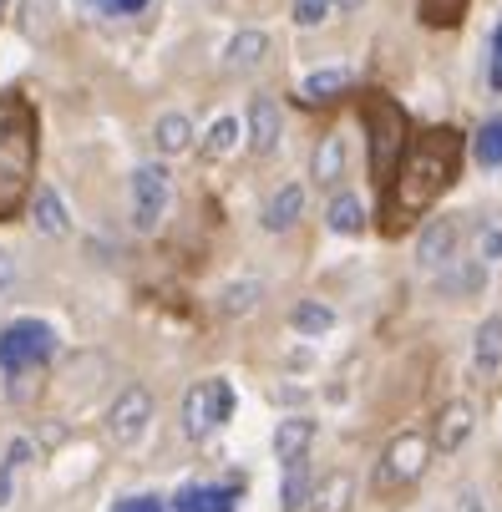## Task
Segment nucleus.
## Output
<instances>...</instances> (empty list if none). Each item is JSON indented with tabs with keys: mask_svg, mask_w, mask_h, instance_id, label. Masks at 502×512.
Instances as JSON below:
<instances>
[{
	"mask_svg": "<svg viewBox=\"0 0 502 512\" xmlns=\"http://www.w3.org/2000/svg\"><path fill=\"white\" fill-rule=\"evenodd\" d=\"M457 173H462V132L457 127H426L421 137L411 132L396 178L381 188V218H386L381 229L406 234L416 218L457 183Z\"/></svg>",
	"mask_w": 502,
	"mask_h": 512,
	"instance_id": "nucleus-1",
	"label": "nucleus"
},
{
	"mask_svg": "<svg viewBox=\"0 0 502 512\" xmlns=\"http://www.w3.org/2000/svg\"><path fill=\"white\" fill-rule=\"evenodd\" d=\"M36 112L26 97H0V218H16L36 178Z\"/></svg>",
	"mask_w": 502,
	"mask_h": 512,
	"instance_id": "nucleus-2",
	"label": "nucleus"
},
{
	"mask_svg": "<svg viewBox=\"0 0 502 512\" xmlns=\"http://www.w3.org/2000/svg\"><path fill=\"white\" fill-rule=\"evenodd\" d=\"M361 122L371 132V178L376 188H386L406 158V142H411V117L391 92H366L361 97Z\"/></svg>",
	"mask_w": 502,
	"mask_h": 512,
	"instance_id": "nucleus-3",
	"label": "nucleus"
},
{
	"mask_svg": "<svg viewBox=\"0 0 502 512\" xmlns=\"http://www.w3.org/2000/svg\"><path fill=\"white\" fill-rule=\"evenodd\" d=\"M234 386L224 381V376H203V381H193L188 391H183V411H178V421H183V436L188 442H208L219 426H229L234 421Z\"/></svg>",
	"mask_w": 502,
	"mask_h": 512,
	"instance_id": "nucleus-4",
	"label": "nucleus"
},
{
	"mask_svg": "<svg viewBox=\"0 0 502 512\" xmlns=\"http://www.w3.org/2000/svg\"><path fill=\"white\" fill-rule=\"evenodd\" d=\"M127 203H132V229L137 234H158L168 208H173V173L163 163H137L132 183H127Z\"/></svg>",
	"mask_w": 502,
	"mask_h": 512,
	"instance_id": "nucleus-5",
	"label": "nucleus"
},
{
	"mask_svg": "<svg viewBox=\"0 0 502 512\" xmlns=\"http://www.w3.org/2000/svg\"><path fill=\"white\" fill-rule=\"evenodd\" d=\"M432 467V436L421 431H396L381 462H376V487H406V482H421V472Z\"/></svg>",
	"mask_w": 502,
	"mask_h": 512,
	"instance_id": "nucleus-6",
	"label": "nucleus"
},
{
	"mask_svg": "<svg viewBox=\"0 0 502 512\" xmlns=\"http://www.w3.org/2000/svg\"><path fill=\"white\" fill-rule=\"evenodd\" d=\"M56 355V330L46 320H21L11 330H0V365L11 371H36V365H46Z\"/></svg>",
	"mask_w": 502,
	"mask_h": 512,
	"instance_id": "nucleus-7",
	"label": "nucleus"
},
{
	"mask_svg": "<svg viewBox=\"0 0 502 512\" xmlns=\"http://www.w3.org/2000/svg\"><path fill=\"white\" fill-rule=\"evenodd\" d=\"M153 426V391L148 386H122L117 401L107 406V436L117 447H137Z\"/></svg>",
	"mask_w": 502,
	"mask_h": 512,
	"instance_id": "nucleus-8",
	"label": "nucleus"
},
{
	"mask_svg": "<svg viewBox=\"0 0 502 512\" xmlns=\"http://www.w3.org/2000/svg\"><path fill=\"white\" fill-rule=\"evenodd\" d=\"M472 431H477V406L472 401H447L437 411V421H432V452L457 457L472 442Z\"/></svg>",
	"mask_w": 502,
	"mask_h": 512,
	"instance_id": "nucleus-9",
	"label": "nucleus"
},
{
	"mask_svg": "<svg viewBox=\"0 0 502 512\" xmlns=\"http://www.w3.org/2000/svg\"><path fill=\"white\" fill-rule=\"evenodd\" d=\"M457 244H462L457 218H432V224H421V234H416V264L437 274L457 259Z\"/></svg>",
	"mask_w": 502,
	"mask_h": 512,
	"instance_id": "nucleus-10",
	"label": "nucleus"
},
{
	"mask_svg": "<svg viewBox=\"0 0 502 512\" xmlns=\"http://www.w3.org/2000/svg\"><path fill=\"white\" fill-rule=\"evenodd\" d=\"M279 137H284V112L274 97H254L249 102V122H244V142H249V153L254 158H269L279 148Z\"/></svg>",
	"mask_w": 502,
	"mask_h": 512,
	"instance_id": "nucleus-11",
	"label": "nucleus"
},
{
	"mask_svg": "<svg viewBox=\"0 0 502 512\" xmlns=\"http://www.w3.org/2000/svg\"><path fill=\"white\" fill-rule=\"evenodd\" d=\"M300 213H305V188L300 183H284L269 193V203L259 208V229L264 234H290L300 224Z\"/></svg>",
	"mask_w": 502,
	"mask_h": 512,
	"instance_id": "nucleus-12",
	"label": "nucleus"
},
{
	"mask_svg": "<svg viewBox=\"0 0 502 512\" xmlns=\"http://www.w3.org/2000/svg\"><path fill=\"white\" fill-rule=\"evenodd\" d=\"M244 482H224V487H213V482H188L178 497H173V512H234Z\"/></svg>",
	"mask_w": 502,
	"mask_h": 512,
	"instance_id": "nucleus-13",
	"label": "nucleus"
},
{
	"mask_svg": "<svg viewBox=\"0 0 502 512\" xmlns=\"http://www.w3.org/2000/svg\"><path fill=\"white\" fill-rule=\"evenodd\" d=\"M31 224H36V234H46V239H66V234H71V213H66V203H61V193H56L51 183L31 188Z\"/></svg>",
	"mask_w": 502,
	"mask_h": 512,
	"instance_id": "nucleus-14",
	"label": "nucleus"
},
{
	"mask_svg": "<svg viewBox=\"0 0 502 512\" xmlns=\"http://www.w3.org/2000/svg\"><path fill=\"white\" fill-rule=\"evenodd\" d=\"M345 163H350V148H345V137L340 132H325L320 142H315V158H310V178L320 183V188H340V178H345Z\"/></svg>",
	"mask_w": 502,
	"mask_h": 512,
	"instance_id": "nucleus-15",
	"label": "nucleus"
},
{
	"mask_svg": "<svg viewBox=\"0 0 502 512\" xmlns=\"http://www.w3.org/2000/svg\"><path fill=\"white\" fill-rule=\"evenodd\" d=\"M310 447H315V416L295 411L274 426V457L279 462H300V457H310Z\"/></svg>",
	"mask_w": 502,
	"mask_h": 512,
	"instance_id": "nucleus-16",
	"label": "nucleus"
},
{
	"mask_svg": "<svg viewBox=\"0 0 502 512\" xmlns=\"http://www.w3.org/2000/svg\"><path fill=\"white\" fill-rule=\"evenodd\" d=\"M350 502H355V472L335 467V472H325V477L315 482L305 512H350Z\"/></svg>",
	"mask_w": 502,
	"mask_h": 512,
	"instance_id": "nucleus-17",
	"label": "nucleus"
},
{
	"mask_svg": "<svg viewBox=\"0 0 502 512\" xmlns=\"http://www.w3.org/2000/svg\"><path fill=\"white\" fill-rule=\"evenodd\" d=\"M244 142V122L234 117V112H224V117H213L208 122V132L198 137V158L203 163H219V158H229L234 148Z\"/></svg>",
	"mask_w": 502,
	"mask_h": 512,
	"instance_id": "nucleus-18",
	"label": "nucleus"
},
{
	"mask_svg": "<svg viewBox=\"0 0 502 512\" xmlns=\"http://www.w3.org/2000/svg\"><path fill=\"white\" fill-rule=\"evenodd\" d=\"M193 117L188 112H163L158 122H153V148L163 153V158H183L188 148H193Z\"/></svg>",
	"mask_w": 502,
	"mask_h": 512,
	"instance_id": "nucleus-19",
	"label": "nucleus"
},
{
	"mask_svg": "<svg viewBox=\"0 0 502 512\" xmlns=\"http://www.w3.org/2000/svg\"><path fill=\"white\" fill-rule=\"evenodd\" d=\"M264 56H269V31H259V26L229 36V46H224V66L229 71H259Z\"/></svg>",
	"mask_w": 502,
	"mask_h": 512,
	"instance_id": "nucleus-20",
	"label": "nucleus"
},
{
	"mask_svg": "<svg viewBox=\"0 0 502 512\" xmlns=\"http://www.w3.org/2000/svg\"><path fill=\"white\" fill-rule=\"evenodd\" d=\"M482 284H487V264L482 259H452L447 269H437L442 295H482Z\"/></svg>",
	"mask_w": 502,
	"mask_h": 512,
	"instance_id": "nucleus-21",
	"label": "nucleus"
},
{
	"mask_svg": "<svg viewBox=\"0 0 502 512\" xmlns=\"http://www.w3.org/2000/svg\"><path fill=\"white\" fill-rule=\"evenodd\" d=\"M325 224H330V234H345V239H355V234H366V203L355 198V193H330V208H325Z\"/></svg>",
	"mask_w": 502,
	"mask_h": 512,
	"instance_id": "nucleus-22",
	"label": "nucleus"
},
{
	"mask_svg": "<svg viewBox=\"0 0 502 512\" xmlns=\"http://www.w3.org/2000/svg\"><path fill=\"white\" fill-rule=\"evenodd\" d=\"M310 457L284 462V482H279V512H305L310 507Z\"/></svg>",
	"mask_w": 502,
	"mask_h": 512,
	"instance_id": "nucleus-23",
	"label": "nucleus"
},
{
	"mask_svg": "<svg viewBox=\"0 0 502 512\" xmlns=\"http://www.w3.org/2000/svg\"><path fill=\"white\" fill-rule=\"evenodd\" d=\"M472 365L477 371H502V315H487L472 335Z\"/></svg>",
	"mask_w": 502,
	"mask_h": 512,
	"instance_id": "nucleus-24",
	"label": "nucleus"
},
{
	"mask_svg": "<svg viewBox=\"0 0 502 512\" xmlns=\"http://www.w3.org/2000/svg\"><path fill=\"white\" fill-rule=\"evenodd\" d=\"M290 330H295L300 340H320V335L335 330V310H330L325 300H300V305L290 310Z\"/></svg>",
	"mask_w": 502,
	"mask_h": 512,
	"instance_id": "nucleus-25",
	"label": "nucleus"
},
{
	"mask_svg": "<svg viewBox=\"0 0 502 512\" xmlns=\"http://www.w3.org/2000/svg\"><path fill=\"white\" fill-rule=\"evenodd\" d=\"M259 300H264V284H259V279H229V284L219 289V315H224V320H239V315H249Z\"/></svg>",
	"mask_w": 502,
	"mask_h": 512,
	"instance_id": "nucleus-26",
	"label": "nucleus"
},
{
	"mask_svg": "<svg viewBox=\"0 0 502 512\" xmlns=\"http://www.w3.org/2000/svg\"><path fill=\"white\" fill-rule=\"evenodd\" d=\"M340 92H350V71H345V66L310 71V77L300 82V97H305V102H330V97H340Z\"/></svg>",
	"mask_w": 502,
	"mask_h": 512,
	"instance_id": "nucleus-27",
	"label": "nucleus"
},
{
	"mask_svg": "<svg viewBox=\"0 0 502 512\" xmlns=\"http://www.w3.org/2000/svg\"><path fill=\"white\" fill-rule=\"evenodd\" d=\"M467 6H472V0H416V16L432 31H452V26L467 21Z\"/></svg>",
	"mask_w": 502,
	"mask_h": 512,
	"instance_id": "nucleus-28",
	"label": "nucleus"
},
{
	"mask_svg": "<svg viewBox=\"0 0 502 512\" xmlns=\"http://www.w3.org/2000/svg\"><path fill=\"white\" fill-rule=\"evenodd\" d=\"M472 158L482 168H502V117H492L477 137H472Z\"/></svg>",
	"mask_w": 502,
	"mask_h": 512,
	"instance_id": "nucleus-29",
	"label": "nucleus"
},
{
	"mask_svg": "<svg viewBox=\"0 0 502 512\" xmlns=\"http://www.w3.org/2000/svg\"><path fill=\"white\" fill-rule=\"evenodd\" d=\"M330 16H335L330 0H290V21H295L300 31H320Z\"/></svg>",
	"mask_w": 502,
	"mask_h": 512,
	"instance_id": "nucleus-30",
	"label": "nucleus"
},
{
	"mask_svg": "<svg viewBox=\"0 0 502 512\" xmlns=\"http://www.w3.org/2000/svg\"><path fill=\"white\" fill-rule=\"evenodd\" d=\"M477 259L482 264H502V224H487L477 234Z\"/></svg>",
	"mask_w": 502,
	"mask_h": 512,
	"instance_id": "nucleus-31",
	"label": "nucleus"
},
{
	"mask_svg": "<svg viewBox=\"0 0 502 512\" xmlns=\"http://www.w3.org/2000/svg\"><path fill=\"white\" fill-rule=\"evenodd\" d=\"M487 87H492V92H502V21H497V31H492V66H487Z\"/></svg>",
	"mask_w": 502,
	"mask_h": 512,
	"instance_id": "nucleus-32",
	"label": "nucleus"
},
{
	"mask_svg": "<svg viewBox=\"0 0 502 512\" xmlns=\"http://www.w3.org/2000/svg\"><path fill=\"white\" fill-rule=\"evenodd\" d=\"M0 462H11V467H16V472H21V467H26V462H31V436H16V442H11V447H6V457H0Z\"/></svg>",
	"mask_w": 502,
	"mask_h": 512,
	"instance_id": "nucleus-33",
	"label": "nucleus"
},
{
	"mask_svg": "<svg viewBox=\"0 0 502 512\" xmlns=\"http://www.w3.org/2000/svg\"><path fill=\"white\" fill-rule=\"evenodd\" d=\"M112 512H163V497H122Z\"/></svg>",
	"mask_w": 502,
	"mask_h": 512,
	"instance_id": "nucleus-34",
	"label": "nucleus"
},
{
	"mask_svg": "<svg viewBox=\"0 0 502 512\" xmlns=\"http://www.w3.org/2000/svg\"><path fill=\"white\" fill-rule=\"evenodd\" d=\"M11 497H16V467H11V462H0V512L11 507Z\"/></svg>",
	"mask_w": 502,
	"mask_h": 512,
	"instance_id": "nucleus-35",
	"label": "nucleus"
},
{
	"mask_svg": "<svg viewBox=\"0 0 502 512\" xmlns=\"http://www.w3.org/2000/svg\"><path fill=\"white\" fill-rule=\"evenodd\" d=\"M11 284H16V259L0 249V289H11Z\"/></svg>",
	"mask_w": 502,
	"mask_h": 512,
	"instance_id": "nucleus-36",
	"label": "nucleus"
},
{
	"mask_svg": "<svg viewBox=\"0 0 502 512\" xmlns=\"http://www.w3.org/2000/svg\"><path fill=\"white\" fill-rule=\"evenodd\" d=\"M330 6H335L340 16H350V11H361V6H366V0H330Z\"/></svg>",
	"mask_w": 502,
	"mask_h": 512,
	"instance_id": "nucleus-37",
	"label": "nucleus"
},
{
	"mask_svg": "<svg viewBox=\"0 0 502 512\" xmlns=\"http://www.w3.org/2000/svg\"><path fill=\"white\" fill-rule=\"evenodd\" d=\"M102 6H107V11H137L142 0H102Z\"/></svg>",
	"mask_w": 502,
	"mask_h": 512,
	"instance_id": "nucleus-38",
	"label": "nucleus"
},
{
	"mask_svg": "<svg viewBox=\"0 0 502 512\" xmlns=\"http://www.w3.org/2000/svg\"><path fill=\"white\" fill-rule=\"evenodd\" d=\"M0 11H6V0H0Z\"/></svg>",
	"mask_w": 502,
	"mask_h": 512,
	"instance_id": "nucleus-39",
	"label": "nucleus"
}]
</instances>
